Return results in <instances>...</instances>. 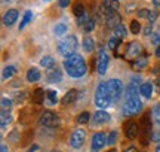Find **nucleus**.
<instances>
[{"instance_id":"obj_1","label":"nucleus","mask_w":160,"mask_h":152,"mask_svg":"<svg viewBox=\"0 0 160 152\" xmlns=\"http://www.w3.org/2000/svg\"><path fill=\"white\" fill-rule=\"evenodd\" d=\"M62 66L64 70L67 72V75L74 78V79H79L82 76H85L86 72H88V66H86L85 58L82 55H79V54H73L70 57H65Z\"/></svg>"},{"instance_id":"obj_2","label":"nucleus","mask_w":160,"mask_h":152,"mask_svg":"<svg viewBox=\"0 0 160 152\" xmlns=\"http://www.w3.org/2000/svg\"><path fill=\"white\" fill-rule=\"evenodd\" d=\"M111 97H110L108 88H107V82H101L95 90V105L99 109H105L111 105Z\"/></svg>"},{"instance_id":"obj_3","label":"nucleus","mask_w":160,"mask_h":152,"mask_svg":"<svg viewBox=\"0 0 160 152\" xmlns=\"http://www.w3.org/2000/svg\"><path fill=\"white\" fill-rule=\"evenodd\" d=\"M77 46H79V42H77V37L76 36H67L64 37L62 41L58 43V52L61 54L62 57H70L76 54L77 51Z\"/></svg>"},{"instance_id":"obj_4","label":"nucleus","mask_w":160,"mask_h":152,"mask_svg":"<svg viewBox=\"0 0 160 152\" xmlns=\"http://www.w3.org/2000/svg\"><path fill=\"white\" fill-rule=\"evenodd\" d=\"M142 111V101L139 99V95H133V97H126V101L123 105V113L126 117H132L137 115Z\"/></svg>"},{"instance_id":"obj_5","label":"nucleus","mask_w":160,"mask_h":152,"mask_svg":"<svg viewBox=\"0 0 160 152\" xmlns=\"http://www.w3.org/2000/svg\"><path fill=\"white\" fill-rule=\"evenodd\" d=\"M107 88H108V93H110V97L113 101H117V100L122 97V94H123V82L120 81V79H110L107 82Z\"/></svg>"},{"instance_id":"obj_6","label":"nucleus","mask_w":160,"mask_h":152,"mask_svg":"<svg viewBox=\"0 0 160 152\" xmlns=\"http://www.w3.org/2000/svg\"><path fill=\"white\" fill-rule=\"evenodd\" d=\"M39 124L43 127H58L61 124V119L58 115H55L53 112L46 111L42 113V117L39 118Z\"/></svg>"},{"instance_id":"obj_7","label":"nucleus","mask_w":160,"mask_h":152,"mask_svg":"<svg viewBox=\"0 0 160 152\" xmlns=\"http://www.w3.org/2000/svg\"><path fill=\"white\" fill-rule=\"evenodd\" d=\"M139 130H141V140L142 145H147V142L151 140L150 134H151V121H150V115H144L139 121Z\"/></svg>"},{"instance_id":"obj_8","label":"nucleus","mask_w":160,"mask_h":152,"mask_svg":"<svg viewBox=\"0 0 160 152\" xmlns=\"http://www.w3.org/2000/svg\"><path fill=\"white\" fill-rule=\"evenodd\" d=\"M108 63H110L108 54L105 52L104 48H101L99 52H98V57H97V70L101 76L105 75V72H107V69H108Z\"/></svg>"},{"instance_id":"obj_9","label":"nucleus","mask_w":160,"mask_h":152,"mask_svg":"<svg viewBox=\"0 0 160 152\" xmlns=\"http://www.w3.org/2000/svg\"><path fill=\"white\" fill-rule=\"evenodd\" d=\"M85 140H86V131L82 128H77V130H74L73 134H71L70 145H71V148H74V149H80V148L83 146Z\"/></svg>"},{"instance_id":"obj_10","label":"nucleus","mask_w":160,"mask_h":152,"mask_svg":"<svg viewBox=\"0 0 160 152\" xmlns=\"http://www.w3.org/2000/svg\"><path fill=\"white\" fill-rule=\"evenodd\" d=\"M122 24V17L117 12H108L105 15V25L108 30H116Z\"/></svg>"},{"instance_id":"obj_11","label":"nucleus","mask_w":160,"mask_h":152,"mask_svg":"<svg viewBox=\"0 0 160 152\" xmlns=\"http://www.w3.org/2000/svg\"><path fill=\"white\" fill-rule=\"evenodd\" d=\"M141 52H142V48L138 42H131L128 45V49H126V58L132 60V58H139L141 57Z\"/></svg>"},{"instance_id":"obj_12","label":"nucleus","mask_w":160,"mask_h":152,"mask_svg":"<svg viewBox=\"0 0 160 152\" xmlns=\"http://www.w3.org/2000/svg\"><path fill=\"white\" fill-rule=\"evenodd\" d=\"M107 143V134L105 133H97V134L92 137V151L98 152L101 151Z\"/></svg>"},{"instance_id":"obj_13","label":"nucleus","mask_w":160,"mask_h":152,"mask_svg":"<svg viewBox=\"0 0 160 152\" xmlns=\"http://www.w3.org/2000/svg\"><path fill=\"white\" fill-rule=\"evenodd\" d=\"M110 119H111V117H110L108 112H105L104 109H99L98 112H95V115L92 118V124L93 125H102V124L110 122Z\"/></svg>"},{"instance_id":"obj_14","label":"nucleus","mask_w":160,"mask_h":152,"mask_svg":"<svg viewBox=\"0 0 160 152\" xmlns=\"http://www.w3.org/2000/svg\"><path fill=\"white\" fill-rule=\"evenodd\" d=\"M61 79H62V72L59 70L57 66L52 67V69H48V72H46V81L49 84H58V82H61Z\"/></svg>"},{"instance_id":"obj_15","label":"nucleus","mask_w":160,"mask_h":152,"mask_svg":"<svg viewBox=\"0 0 160 152\" xmlns=\"http://www.w3.org/2000/svg\"><path fill=\"white\" fill-rule=\"evenodd\" d=\"M138 133H139V124H138V122L131 121V122H128L125 125V134H126V137H128V139L133 140V139L138 136Z\"/></svg>"},{"instance_id":"obj_16","label":"nucleus","mask_w":160,"mask_h":152,"mask_svg":"<svg viewBox=\"0 0 160 152\" xmlns=\"http://www.w3.org/2000/svg\"><path fill=\"white\" fill-rule=\"evenodd\" d=\"M18 17H19V12H18L17 9H9V11L3 15V24H5L6 27H11V25L15 24Z\"/></svg>"},{"instance_id":"obj_17","label":"nucleus","mask_w":160,"mask_h":152,"mask_svg":"<svg viewBox=\"0 0 160 152\" xmlns=\"http://www.w3.org/2000/svg\"><path fill=\"white\" fill-rule=\"evenodd\" d=\"M153 88H154V84H153V82H144V84L139 85V93L142 94L144 99H151Z\"/></svg>"},{"instance_id":"obj_18","label":"nucleus","mask_w":160,"mask_h":152,"mask_svg":"<svg viewBox=\"0 0 160 152\" xmlns=\"http://www.w3.org/2000/svg\"><path fill=\"white\" fill-rule=\"evenodd\" d=\"M119 8H120L119 0H104L102 2V11L105 14H108V12H117Z\"/></svg>"},{"instance_id":"obj_19","label":"nucleus","mask_w":160,"mask_h":152,"mask_svg":"<svg viewBox=\"0 0 160 152\" xmlns=\"http://www.w3.org/2000/svg\"><path fill=\"white\" fill-rule=\"evenodd\" d=\"M79 97V91L77 90H70L65 93V95L62 97V105L67 106V105H71V103H74L76 100Z\"/></svg>"},{"instance_id":"obj_20","label":"nucleus","mask_w":160,"mask_h":152,"mask_svg":"<svg viewBox=\"0 0 160 152\" xmlns=\"http://www.w3.org/2000/svg\"><path fill=\"white\" fill-rule=\"evenodd\" d=\"M147 66H148V57L147 55H141L139 58H137L133 61L132 67L135 70H144V69H147Z\"/></svg>"},{"instance_id":"obj_21","label":"nucleus","mask_w":160,"mask_h":152,"mask_svg":"<svg viewBox=\"0 0 160 152\" xmlns=\"http://www.w3.org/2000/svg\"><path fill=\"white\" fill-rule=\"evenodd\" d=\"M40 78H42V73H40L39 69H36V67H31L27 70V81L31 82V84H34V82L40 81Z\"/></svg>"},{"instance_id":"obj_22","label":"nucleus","mask_w":160,"mask_h":152,"mask_svg":"<svg viewBox=\"0 0 160 152\" xmlns=\"http://www.w3.org/2000/svg\"><path fill=\"white\" fill-rule=\"evenodd\" d=\"M55 64H57V61L51 55H46V57H43L40 60V66L45 67V69H52V67H55Z\"/></svg>"},{"instance_id":"obj_23","label":"nucleus","mask_w":160,"mask_h":152,"mask_svg":"<svg viewBox=\"0 0 160 152\" xmlns=\"http://www.w3.org/2000/svg\"><path fill=\"white\" fill-rule=\"evenodd\" d=\"M17 72H18V69H17V66H8L5 70H3V81H6V79H11L12 76H15L17 75Z\"/></svg>"},{"instance_id":"obj_24","label":"nucleus","mask_w":160,"mask_h":152,"mask_svg":"<svg viewBox=\"0 0 160 152\" xmlns=\"http://www.w3.org/2000/svg\"><path fill=\"white\" fill-rule=\"evenodd\" d=\"M45 95H46V93L43 91V88H37V90H34V93H33V100H34L37 105H42Z\"/></svg>"},{"instance_id":"obj_25","label":"nucleus","mask_w":160,"mask_h":152,"mask_svg":"<svg viewBox=\"0 0 160 152\" xmlns=\"http://www.w3.org/2000/svg\"><path fill=\"white\" fill-rule=\"evenodd\" d=\"M83 49H85V52H93L95 42H93L92 37H85V39H83Z\"/></svg>"},{"instance_id":"obj_26","label":"nucleus","mask_w":160,"mask_h":152,"mask_svg":"<svg viewBox=\"0 0 160 152\" xmlns=\"http://www.w3.org/2000/svg\"><path fill=\"white\" fill-rule=\"evenodd\" d=\"M73 12H74V15L77 18L82 17V15H85L86 11H85V5L82 3V2H76L74 6H73Z\"/></svg>"},{"instance_id":"obj_27","label":"nucleus","mask_w":160,"mask_h":152,"mask_svg":"<svg viewBox=\"0 0 160 152\" xmlns=\"http://www.w3.org/2000/svg\"><path fill=\"white\" fill-rule=\"evenodd\" d=\"M126 35H128V31H126V27L123 24H120L119 27L114 30V36L116 37H119V39H125Z\"/></svg>"},{"instance_id":"obj_28","label":"nucleus","mask_w":160,"mask_h":152,"mask_svg":"<svg viewBox=\"0 0 160 152\" xmlns=\"http://www.w3.org/2000/svg\"><path fill=\"white\" fill-rule=\"evenodd\" d=\"M67 24H64V23H59V24H57L55 25V29H53V33L57 36H61V35H64V33H67Z\"/></svg>"},{"instance_id":"obj_29","label":"nucleus","mask_w":160,"mask_h":152,"mask_svg":"<svg viewBox=\"0 0 160 152\" xmlns=\"http://www.w3.org/2000/svg\"><path fill=\"white\" fill-rule=\"evenodd\" d=\"M0 117H2V128H5L6 124H9L12 121L11 115H9V111H2Z\"/></svg>"},{"instance_id":"obj_30","label":"nucleus","mask_w":160,"mask_h":152,"mask_svg":"<svg viewBox=\"0 0 160 152\" xmlns=\"http://www.w3.org/2000/svg\"><path fill=\"white\" fill-rule=\"evenodd\" d=\"M31 17H33L31 11H27V12H25V15L22 17V21H21V24H19V30H24V27H25V25H27V24L31 21Z\"/></svg>"},{"instance_id":"obj_31","label":"nucleus","mask_w":160,"mask_h":152,"mask_svg":"<svg viewBox=\"0 0 160 152\" xmlns=\"http://www.w3.org/2000/svg\"><path fill=\"white\" fill-rule=\"evenodd\" d=\"M91 119V113L89 112H82L77 117V124H88Z\"/></svg>"},{"instance_id":"obj_32","label":"nucleus","mask_w":160,"mask_h":152,"mask_svg":"<svg viewBox=\"0 0 160 152\" xmlns=\"http://www.w3.org/2000/svg\"><path fill=\"white\" fill-rule=\"evenodd\" d=\"M131 33L132 35H138L139 31H141V24L138 23L137 19H133V21H131Z\"/></svg>"},{"instance_id":"obj_33","label":"nucleus","mask_w":160,"mask_h":152,"mask_svg":"<svg viewBox=\"0 0 160 152\" xmlns=\"http://www.w3.org/2000/svg\"><path fill=\"white\" fill-rule=\"evenodd\" d=\"M153 119L157 125H160V103L153 107Z\"/></svg>"},{"instance_id":"obj_34","label":"nucleus","mask_w":160,"mask_h":152,"mask_svg":"<svg viewBox=\"0 0 160 152\" xmlns=\"http://www.w3.org/2000/svg\"><path fill=\"white\" fill-rule=\"evenodd\" d=\"M46 99L49 100L52 105H55V103L58 101V95H57V93H55V91L49 90V91H46Z\"/></svg>"},{"instance_id":"obj_35","label":"nucleus","mask_w":160,"mask_h":152,"mask_svg":"<svg viewBox=\"0 0 160 152\" xmlns=\"http://www.w3.org/2000/svg\"><path fill=\"white\" fill-rule=\"evenodd\" d=\"M95 24H97V23H95V19H93V18H91V19L85 24L83 30H85L86 33H91V31H93V30H95Z\"/></svg>"},{"instance_id":"obj_36","label":"nucleus","mask_w":160,"mask_h":152,"mask_svg":"<svg viewBox=\"0 0 160 152\" xmlns=\"http://www.w3.org/2000/svg\"><path fill=\"white\" fill-rule=\"evenodd\" d=\"M120 45V39L119 37H111V39H110L108 41V48L110 49H111V51H114V49H117V46H119Z\"/></svg>"},{"instance_id":"obj_37","label":"nucleus","mask_w":160,"mask_h":152,"mask_svg":"<svg viewBox=\"0 0 160 152\" xmlns=\"http://www.w3.org/2000/svg\"><path fill=\"white\" fill-rule=\"evenodd\" d=\"M89 19H91V15H89V14L86 12L85 15H82V17L77 18V25H82V27H85V24L88 23Z\"/></svg>"},{"instance_id":"obj_38","label":"nucleus","mask_w":160,"mask_h":152,"mask_svg":"<svg viewBox=\"0 0 160 152\" xmlns=\"http://www.w3.org/2000/svg\"><path fill=\"white\" fill-rule=\"evenodd\" d=\"M11 107H12V100L3 97L2 99V111H9Z\"/></svg>"},{"instance_id":"obj_39","label":"nucleus","mask_w":160,"mask_h":152,"mask_svg":"<svg viewBox=\"0 0 160 152\" xmlns=\"http://www.w3.org/2000/svg\"><path fill=\"white\" fill-rule=\"evenodd\" d=\"M116 142H117V131H111L108 134V137H107V143H108L110 146H113Z\"/></svg>"},{"instance_id":"obj_40","label":"nucleus","mask_w":160,"mask_h":152,"mask_svg":"<svg viewBox=\"0 0 160 152\" xmlns=\"http://www.w3.org/2000/svg\"><path fill=\"white\" fill-rule=\"evenodd\" d=\"M150 14H151V11H148V9H139V11L137 12L138 18H147V19H148Z\"/></svg>"},{"instance_id":"obj_41","label":"nucleus","mask_w":160,"mask_h":152,"mask_svg":"<svg viewBox=\"0 0 160 152\" xmlns=\"http://www.w3.org/2000/svg\"><path fill=\"white\" fill-rule=\"evenodd\" d=\"M151 43H153V45H157V46L160 45V30L156 33V35L151 36Z\"/></svg>"},{"instance_id":"obj_42","label":"nucleus","mask_w":160,"mask_h":152,"mask_svg":"<svg viewBox=\"0 0 160 152\" xmlns=\"http://www.w3.org/2000/svg\"><path fill=\"white\" fill-rule=\"evenodd\" d=\"M142 33H144V36H150V35H153V25H151V24H148L147 27H144Z\"/></svg>"},{"instance_id":"obj_43","label":"nucleus","mask_w":160,"mask_h":152,"mask_svg":"<svg viewBox=\"0 0 160 152\" xmlns=\"http://www.w3.org/2000/svg\"><path fill=\"white\" fill-rule=\"evenodd\" d=\"M25 97H27V93H18V94H15V99H17L18 101H22Z\"/></svg>"},{"instance_id":"obj_44","label":"nucleus","mask_w":160,"mask_h":152,"mask_svg":"<svg viewBox=\"0 0 160 152\" xmlns=\"http://www.w3.org/2000/svg\"><path fill=\"white\" fill-rule=\"evenodd\" d=\"M58 5L59 8H67L70 5V0H58Z\"/></svg>"},{"instance_id":"obj_45","label":"nucleus","mask_w":160,"mask_h":152,"mask_svg":"<svg viewBox=\"0 0 160 152\" xmlns=\"http://www.w3.org/2000/svg\"><path fill=\"white\" fill-rule=\"evenodd\" d=\"M156 18H157V12L151 11V14H150V17H148V19H150V24H151V23H154V21H156Z\"/></svg>"},{"instance_id":"obj_46","label":"nucleus","mask_w":160,"mask_h":152,"mask_svg":"<svg viewBox=\"0 0 160 152\" xmlns=\"http://www.w3.org/2000/svg\"><path fill=\"white\" fill-rule=\"evenodd\" d=\"M151 140H153V142H160V131H154V133H153Z\"/></svg>"},{"instance_id":"obj_47","label":"nucleus","mask_w":160,"mask_h":152,"mask_svg":"<svg viewBox=\"0 0 160 152\" xmlns=\"http://www.w3.org/2000/svg\"><path fill=\"white\" fill-rule=\"evenodd\" d=\"M17 134H18V130H13V131H12V133H11V137H9V139H11L12 142H17V140H18Z\"/></svg>"},{"instance_id":"obj_48","label":"nucleus","mask_w":160,"mask_h":152,"mask_svg":"<svg viewBox=\"0 0 160 152\" xmlns=\"http://www.w3.org/2000/svg\"><path fill=\"white\" fill-rule=\"evenodd\" d=\"M154 87H156V90L160 93V75L157 76V79H156V82H154Z\"/></svg>"},{"instance_id":"obj_49","label":"nucleus","mask_w":160,"mask_h":152,"mask_svg":"<svg viewBox=\"0 0 160 152\" xmlns=\"http://www.w3.org/2000/svg\"><path fill=\"white\" fill-rule=\"evenodd\" d=\"M123 152H137V148H135V146H128Z\"/></svg>"},{"instance_id":"obj_50","label":"nucleus","mask_w":160,"mask_h":152,"mask_svg":"<svg viewBox=\"0 0 160 152\" xmlns=\"http://www.w3.org/2000/svg\"><path fill=\"white\" fill-rule=\"evenodd\" d=\"M0 152H8V146H6L5 143H3V145L0 146Z\"/></svg>"},{"instance_id":"obj_51","label":"nucleus","mask_w":160,"mask_h":152,"mask_svg":"<svg viewBox=\"0 0 160 152\" xmlns=\"http://www.w3.org/2000/svg\"><path fill=\"white\" fill-rule=\"evenodd\" d=\"M154 55H156V57H157V58H160V45H159V46H157V49H156Z\"/></svg>"},{"instance_id":"obj_52","label":"nucleus","mask_w":160,"mask_h":152,"mask_svg":"<svg viewBox=\"0 0 160 152\" xmlns=\"http://www.w3.org/2000/svg\"><path fill=\"white\" fill-rule=\"evenodd\" d=\"M37 149H39V146H37V145H33V146H31V149H30L28 152H36Z\"/></svg>"},{"instance_id":"obj_53","label":"nucleus","mask_w":160,"mask_h":152,"mask_svg":"<svg viewBox=\"0 0 160 152\" xmlns=\"http://www.w3.org/2000/svg\"><path fill=\"white\" fill-rule=\"evenodd\" d=\"M153 3H154L156 6H160V0H153Z\"/></svg>"},{"instance_id":"obj_54","label":"nucleus","mask_w":160,"mask_h":152,"mask_svg":"<svg viewBox=\"0 0 160 152\" xmlns=\"http://www.w3.org/2000/svg\"><path fill=\"white\" fill-rule=\"evenodd\" d=\"M156 152H160V143L157 145V146H156Z\"/></svg>"},{"instance_id":"obj_55","label":"nucleus","mask_w":160,"mask_h":152,"mask_svg":"<svg viewBox=\"0 0 160 152\" xmlns=\"http://www.w3.org/2000/svg\"><path fill=\"white\" fill-rule=\"evenodd\" d=\"M107 152H116V149H110V151H107Z\"/></svg>"},{"instance_id":"obj_56","label":"nucleus","mask_w":160,"mask_h":152,"mask_svg":"<svg viewBox=\"0 0 160 152\" xmlns=\"http://www.w3.org/2000/svg\"><path fill=\"white\" fill-rule=\"evenodd\" d=\"M52 152H59V151H52Z\"/></svg>"},{"instance_id":"obj_57","label":"nucleus","mask_w":160,"mask_h":152,"mask_svg":"<svg viewBox=\"0 0 160 152\" xmlns=\"http://www.w3.org/2000/svg\"><path fill=\"white\" fill-rule=\"evenodd\" d=\"M45 2H49V0H45Z\"/></svg>"}]
</instances>
